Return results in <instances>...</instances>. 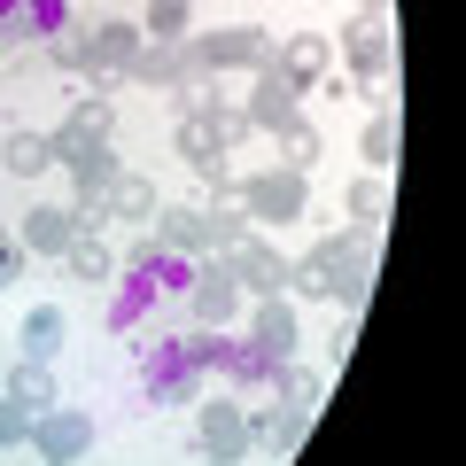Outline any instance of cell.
Here are the masks:
<instances>
[{
  "label": "cell",
  "instance_id": "d4e9b609",
  "mask_svg": "<svg viewBox=\"0 0 466 466\" xmlns=\"http://www.w3.org/2000/svg\"><path fill=\"white\" fill-rule=\"evenodd\" d=\"M358 148H366V171H397V116H373L366 125V140H358Z\"/></svg>",
  "mask_w": 466,
  "mask_h": 466
},
{
  "label": "cell",
  "instance_id": "4fadbf2b",
  "mask_svg": "<svg viewBox=\"0 0 466 466\" xmlns=\"http://www.w3.org/2000/svg\"><path fill=\"white\" fill-rule=\"evenodd\" d=\"M140 55V24H86V70H133Z\"/></svg>",
  "mask_w": 466,
  "mask_h": 466
},
{
  "label": "cell",
  "instance_id": "f1b7e54d",
  "mask_svg": "<svg viewBox=\"0 0 466 466\" xmlns=\"http://www.w3.org/2000/svg\"><path fill=\"white\" fill-rule=\"evenodd\" d=\"M140 39H187V0H148Z\"/></svg>",
  "mask_w": 466,
  "mask_h": 466
},
{
  "label": "cell",
  "instance_id": "f546056e",
  "mask_svg": "<svg viewBox=\"0 0 466 466\" xmlns=\"http://www.w3.org/2000/svg\"><path fill=\"white\" fill-rule=\"evenodd\" d=\"M16 443H32V412L16 397H0V451H16Z\"/></svg>",
  "mask_w": 466,
  "mask_h": 466
},
{
  "label": "cell",
  "instance_id": "8fae6325",
  "mask_svg": "<svg viewBox=\"0 0 466 466\" xmlns=\"http://www.w3.org/2000/svg\"><path fill=\"white\" fill-rule=\"evenodd\" d=\"M249 350H265V358H296V303L288 296H249Z\"/></svg>",
  "mask_w": 466,
  "mask_h": 466
},
{
  "label": "cell",
  "instance_id": "4316f807",
  "mask_svg": "<svg viewBox=\"0 0 466 466\" xmlns=\"http://www.w3.org/2000/svg\"><path fill=\"white\" fill-rule=\"evenodd\" d=\"M195 179H202V202H241V171H233V156L195 164Z\"/></svg>",
  "mask_w": 466,
  "mask_h": 466
},
{
  "label": "cell",
  "instance_id": "1f68e13d",
  "mask_svg": "<svg viewBox=\"0 0 466 466\" xmlns=\"http://www.w3.org/2000/svg\"><path fill=\"white\" fill-rule=\"evenodd\" d=\"M358 16H389V0H358Z\"/></svg>",
  "mask_w": 466,
  "mask_h": 466
},
{
  "label": "cell",
  "instance_id": "836d02e7",
  "mask_svg": "<svg viewBox=\"0 0 466 466\" xmlns=\"http://www.w3.org/2000/svg\"><path fill=\"white\" fill-rule=\"evenodd\" d=\"M195 466H210V459H195Z\"/></svg>",
  "mask_w": 466,
  "mask_h": 466
},
{
  "label": "cell",
  "instance_id": "277c9868",
  "mask_svg": "<svg viewBox=\"0 0 466 466\" xmlns=\"http://www.w3.org/2000/svg\"><path fill=\"white\" fill-rule=\"evenodd\" d=\"M218 265L233 272V288H241V296H280V288H288V249H272L265 226H249L226 257H218Z\"/></svg>",
  "mask_w": 466,
  "mask_h": 466
},
{
  "label": "cell",
  "instance_id": "603a6c76",
  "mask_svg": "<svg viewBox=\"0 0 466 466\" xmlns=\"http://www.w3.org/2000/svg\"><path fill=\"white\" fill-rule=\"evenodd\" d=\"M171 148H179L187 164H210V156H226V148H218V125H210V109L179 116V125H171Z\"/></svg>",
  "mask_w": 466,
  "mask_h": 466
},
{
  "label": "cell",
  "instance_id": "30bf717a",
  "mask_svg": "<svg viewBox=\"0 0 466 466\" xmlns=\"http://www.w3.org/2000/svg\"><path fill=\"white\" fill-rule=\"evenodd\" d=\"M241 109H249V125H265V133H280L288 116H303V86L288 78L280 63H265V70H257V86H249V101H241Z\"/></svg>",
  "mask_w": 466,
  "mask_h": 466
},
{
  "label": "cell",
  "instance_id": "e575fe53",
  "mask_svg": "<svg viewBox=\"0 0 466 466\" xmlns=\"http://www.w3.org/2000/svg\"><path fill=\"white\" fill-rule=\"evenodd\" d=\"M39 466H47V459H39Z\"/></svg>",
  "mask_w": 466,
  "mask_h": 466
},
{
  "label": "cell",
  "instance_id": "7402d4cb",
  "mask_svg": "<svg viewBox=\"0 0 466 466\" xmlns=\"http://www.w3.org/2000/svg\"><path fill=\"white\" fill-rule=\"evenodd\" d=\"M8 397H16L24 412H47V404H55V366H47V358H24V366L8 373Z\"/></svg>",
  "mask_w": 466,
  "mask_h": 466
},
{
  "label": "cell",
  "instance_id": "5b68a950",
  "mask_svg": "<svg viewBox=\"0 0 466 466\" xmlns=\"http://www.w3.org/2000/svg\"><path fill=\"white\" fill-rule=\"evenodd\" d=\"M319 249L334 257V288H327V303H342V311H358V303H366V288H373V233L342 226V233H327Z\"/></svg>",
  "mask_w": 466,
  "mask_h": 466
},
{
  "label": "cell",
  "instance_id": "6da1fadb",
  "mask_svg": "<svg viewBox=\"0 0 466 466\" xmlns=\"http://www.w3.org/2000/svg\"><path fill=\"white\" fill-rule=\"evenodd\" d=\"M179 55H187V70H202V78H226V70H265L272 39L257 32V24H218V32L179 39Z\"/></svg>",
  "mask_w": 466,
  "mask_h": 466
},
{
  "label": "cell",
  "instance_id": "83f0119b",
  "mask_svg": "<svg viewBox=\"0 0 466 466\" xmlns=\"http://www.w3.org/2000/svg\"><path fill=\"white\" fill-rule=\"evenodd\" d=\"M280 397L296 404V412H319V397H327V381H319V373H303L296 358H280Z\"/></svg>",
  "mask_w": 466,
  "mask_h": 466
},
{
  "label": "cell",
  "instance_id": "8992f818",
  "mask_svg": "<svg viewBox=\"0 0 466 466\" xmlns=\"http://www.w3.org/2000/svg\"><path fill=\"white\" fill-rule=\"evenodd\" d=\"M334 55L350 63V78L366 86V94H381V86H389V55H397V39H389V24H381V16H350V32L334 39Z\"/></svg>",
  "mask_w": 466,
  "mask_h": 466
},
{
  "label": "cell",
  "instance_id": "d6a6232c",
  "mask_svg": "<svg viewBox=\"0 0 466 466\" xmlns=\"http://www.w3.org/2000/svg\"><path fill=\"white\" fill-rule=\"evenodd\" d=\"M0 249H16V233H8V226H0Z\"/></svg>",
  "mask_w": 466,
  "mask_h": 466
},
{
  "label": "cell",
  "instance_id": "e0dca14e",
  "mask_svg": "<svg viewBox=\"0 0 466 466\" xmlns=\"http://www.w3.org/2000/svg\"><path fill=\"white\" fill-rule=\"evenodd\" d=\"M156 249L202 257V202H164V210H156Z\"/></svg>",
  "mask_w": 466,
  "mask_h": 466
},
{
  "label": "cell",
  "instance_id": "9a60e30c",
  "mask_svg": "<svg viewBox=\"0 0 466 466\" xmlns=\"http://www.w3.org/2000/svg\"><path fill=\"white\" fill-rule=\"evenodd\" d=\"M133 86H156V94H171V86L187 78V55H179V39H140V55H133V70H125Z\"/></svg>",
  "mask_w": 466,
  "mask_h": 466
},
{
  "label": "cell",
  "instance_id": "2e32d148",
  "mask_svg": "<svg viewBox=\"0 0 466 466\" xmlns=\"http://www.w3.org/2000/svg\"><path fill=\"white\" fill-rule=\"evenodd\" d=\"M156 210H164V195H156L148 171H116V187H109V218H125V226H156Z\"/></svg>",
  "mask_w": 466,
  "mask_h": 466
},
{
  "label": "cell",
  "instance_id": "9c48e42d",
  "mask_svg": "<svg viewBox=\"0 0 466 466\" xmlns=\"http://www.w3.org/2000/svg\"><path fill=\"white\" fill-rule=\"evenodd\" d=\"M32 443H39L47 466H78L94 451V420L70 412V404H47V412H32Z\"/></svg>",
  "mask_w": 466,
  "mask_h": 466
},
{
  "label": "cell",
  "instance_id": "484cf974",
  "mask_svg": "<svg viewBox=\"0 0 466 466\" xmlns=\"http://www.w3.org/2000/svg\"><path fill=\"white\" fill-rule=\"evenodd\" d=\"M63 350V311H24V358H55Z\"/></svg>",
  "mask_w": 466,
  "mask_h": 466
},
{
  "label": "cell",
  "instance_id": "ba28073f",
  "mask_svg": "<svg viewBox=\"0 0 466 466\" xmlns=\"http://www.w3.org/2000/svg\"><path fill=\"white\" fill-rule=\"evenodd\" d=\"M179 303H187V319H195V327H233V319H241V288H233V272L218 265H202V272H187V288H179Z\"/></svg>",
  "mask_w": 466,
  "mask_h": 466
},
{
  "label": "cell",
  "instance_id": "3957f363",
  "mask_svg": "<svg viewBox=\"0 0 466 466\" xmlns=\"http://www.w3.org/2000/svg\"><path fill=\"white\" fill-rule=\"evenodd\" d=\"M303 202H311V171H288V164H272V171H257V179H241V210H249V226H296L303 218Z\"/></svg>",
  "mask_w": 466,
  "mask_h": 466
},
{
  "label": "cell",
  "instance_id": "5bb4252c",
  "mask_svg": "<svg viewBox=\"0 0 466 466\" xmlns=\"http://www.w3.org/2000/svg\"><path fill=\"white\" fill-rule=\"evenodd\" d=\"M272 63H280L296 86H319V78H327V63H334V39L327 32H296V39L272 47Z\"/></svg>",
  "mask_w": 466,
  "mask_h": 466
},
{
  "label": "cell",
  "instance_id": "ffe728a7",
  "mask_svg": "<svg viewBox=\"0 0 466 466\" xmlns=\"http://www.w3.org/2000/svg\"><path fill=\"white\" fill-rule=\"evenodd\" d=\"M241 233H249V210L241 202H202V257H226Z\"/></svg>",
  "mask_w": 466,
  "mask_h": 466
},
{
  "label": "cell",
  "instance_id": "cb8c5ba5",
  "mask_svg": "<svg viewBox=\"0 0 466 466\" xmlns=\"http://www.w3.org/2000/svg\"><path fill=\"white\" fill-rule=\"evenodd\" d=\"M63 272H70V280H109L116 257H109V241H101V233H78V241L63 249Z\"/></svg>",
  "mask_w": 466,
  "mask_h": 466
},
{
  "label": "cell",
  "instance_id": "ac0fdd59",
  "mask_svg": "<svg viewBox=\"0 0 466 466\" xmlns=\"http://www.w3.org/2000/svg\"><path fill=\"white\" fill-rule=\"evenodd\" d=\"M0 171H8V179H47V171H55L47 133H24V125H16V133L0 140Z\"/></svg>",
  "mask_w": 466,
  "mask_h": 466
},
{
  "label": "cell",
  "instance_id": "7a4b0ae2",
  "mask_svg": "<svg viewBox=\"0 0 466 466\" xmlns=\"http://www.w3.org/2000/svg\"><path fill=\"white\" fill-rule=\"evenodd\" d=\"M195 459L210 466H241L249 459V404L241 397H195Z\"/></svg>",
  "mask_w": 466,
  "mask_h": 466
},
{
  "label": "cell",
  "instance_id": "7c38bea8",
  "mask_svg": "<svg viewBox=\"0 0 466 466\" xmlns=\"http://www.w3.org/2000/svg\"><path fill=\"white\" fill-rule=\"evenodd\" d=\"M70 241H78V218L63 210V202H39V210H24V257H63Z\"/></svg>",
  "mask_w": 466,
  "mask_h": 466
},
{
  "label": "cell",
  "instance_id": "4dcf8cb0",
  "mask_svg": "<svg viewBox=\"0 0 466 466\" xmlns=\"http://www.w3.org/2000/svg\"><path fill=\"white\" fill-rule=\"evenodd\" d=\"M24 265H32L24 249H0V288H16V272H24Z\"/></svg>",
  "mask_w": 466,
  "mask_h": 466
},
{
  "label": "cell",
  "instance_id": "52a82bcc",
  "mask_svg": "<svg viewBox=\"0 0 466 466\" xmlns=\"http://www.w3.org/2000/svg\"><path fill=\"white\" fill-rule=\"evenodd\" d=\"M109 133H116V109H109V101H101V94H86L78 109H70L63 125H55V133H47V148H55V164L70 171V164H78V156L109 148Z\"/></svg>",
  "mask_w": 466,
  "mask_h": 466
},
{
  "label": "cell",
  "instance_id": "d6986e66",
  "mask_svg": "<svg viewBox=\"0 0 466 466\" xmlns=\"http://www.w3.org/2000/svg\"><path fill=\"white\" fill-rule=\"evenodd\" d=\"M389 202H397V195H389L381 171H358V179H350V226H358V233H381L389 226Z\"/></svg>",
  "mask_w": 466,
  "mask_h": 466
},
{
  "label": "cell",
  "instance_id": "44dd1931",
  "mask_svg": "<svg viewBox=\"0 0 466 466\" xmlns=\"http://www.w3.org/2000/svg\"><path fill=\"white\" fill-rule=\"evenodd\" d=\"M272 140H280V164H288V171H311L319 156H327V133H319L311 116H288V125H280Z\"/></svg>",
  "mask_w": 466,
  "mask_h": 466
}]
</instances>
